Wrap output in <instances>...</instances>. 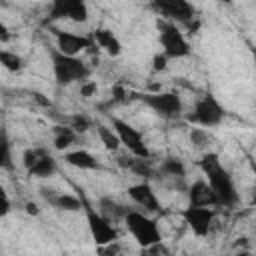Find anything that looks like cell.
<instances>
[{
    "label": "cell",
    "mask_w": 256,
    "mask_h": 256,
    "mask_svg": "<svg viewBox=\"0 0 256 256\" xmlns=\"http://www.w3.org/2000/svg\"><path fill=\"white\" fill-rule=\"evenodd\" d=\"M42 154H44L42 150H26V152H24V166H26V170H30Z\"/></svg>",
    "instance_id": "26"
},
{
    "label": "cell",
    "mask_w": 256,
    "mask_h": 256,
    "mask_svg": "<svg viewBox=\"0 0 256 256\" xmlns=\"http://www.w3.org/2000/svg\"><path fill=\"white\" fill-rule=\"evenodd\" d=\"M166 68V56L164 54H156L154 56V70H164Z\"/></svg>",
    "instance_id": "31"
},
{
    "label": "cell",
    "mask_w": 256,
    "mask_h": 256,
    "mask_svg": "<svg viewBox=\"0 0 256 256\" xmlns=\"http://www.w3.org/2000/svg\"><path fill=\"white\" fill-rule=\"evenodd\" d=\"M184 218H186V222L192 226V230H194L198 236H204V234H208V230H210L214 212H212L210 208L190 206V208L184 210Z\"/></svg>",
    "instance_id": "10"
},
{
    "label": "cell",
    "mask_w": 256,
    "mask_h": 256,
    "mask_svg": "<svg viewBox=\"0 0 256 256\" xmlns=\"http://www.w3.org/2000/svg\"><path fill=\"white\" fill-rule=\"evenodd\" d=\"M88 226H90V232H92V238L96 244H100V246L114 244L116 230H114V226H110V222L106 218H102V214L88 210Z\"/></svg>",
    "instance_id": "8"
},
{
    "label": "cell",
    "mask_w": 256,
    "mask_h": 256,
    "mask_svg": "<svg viewBox=\"0 0 256 256\" xmlns=\"http://www.w3.org/2000/svg\"><path fill=\"white\" fill-rule=\"evenodd\" d=\"M214 204H218V198L212 192V188L208 186V182H204V180L194 182L192 188H190V206L208 208V206H214Z\"/></svg>",
    "instance_id": "13"
},
{
    "label": "cell",
    "mask_w": 256,
    "mask_h": 256,
    "mask_svg": "<svg viewBox=\"0 0 256 256\" xmlns=\"http://www.w3.org/2000/svg\"><path fill=\"white\" fill-rule=\"evenodd\" d=\"M0 196H6V194H4V188H2V186H0Z\"/></svg>",
    "instance_id": "36"
},
{
    "label": "cell",
    "mask_w": 256,
    "mask_h": 256,
    "mask_svg": "<svg viewBox=\"0 0 256 256\" xmlns=\"http://www.w3.org/2000/svg\"><path fill=\"white\" fill-rule=\"evenodd\" d=\"M52 18H70L74 22H84L88 18V8L80 0H58L52 4Z\"/></svg>",
    "instance_id": "9"
},
{
    "label": "cell",
    "mask_w": 256,
    "mask_h": 256,
    "mask_svg": "<svg viewBox=\"0 0 256 256\" xmlns=\"http://www.w3.org/2000/svg\"><path fill=\"white\" fill-rule=\"evenodd\" d=\"M238 256H250V254H248V252H240Z\"/></svg>",
    "instance_id": "37"
},
{
    "label": "cell",
    "mask_w": 256,
    "mask_h": 256,
    "mask_svg": "<svg viewBox=\"0 0 256 256\" xmlns=\"http://www.w3.org/2000/svg\"><path fill=\"white\" fill-rule=\"evenodd\" d=\"M142 100H144L154 112H158V114L164 116V118H174V116H178L180 110H182V102H180V98H178L174 92L146 94V96H142Z\"/></svg>",
    "instance_id": "7"
},
{
    "label": "cell",
    "mask_w": 256,
    "mask_h": 256,
    "mask_svg": "<svg viewBox=\"0 0 256 256\" xmlns=\"http://www.w3.org/2000/svg\"><path fill=\"white\" fill-rule=\"evenodd\" d=\"M154 6L162 14H166L168 18H176V20H182V22L190 20L192 12H194L192 6L184 0H160V2H154Z\"/></svg>",
    "instance_id": "12"
},
{
    "label": "cell",
    "mask_w": 256,
    "mask_h": 256,
    "mask_svg": "<svg viewBox=\"0 0 256 256\" xmlns=\"http://www.w3.org/2000/svg\"><path fill=\"white\" fill-rule=\"evenodd\" d=\"M190 142H192L196 148H208L210 142H212V136H210L206 130H202V128H192V132H190Z\"/></svg>",
    "instance_id": "22"
},
{
    "label": "cell",
    "mask_w": 256,
    "mask_h": 256,
    "mask_svg": "<svg viewBox=\"0 0 256 256\" xmlns=\"http://www.w3.org/2000/svg\"><path fill=\"white\" fill-rule=\"evenodd\" d=\"M8 38V30H6V26L0 22V40H6Z\"/></svg>",
    "instance_id": "34"
},
{
    "label": "cell",
    "mask_w": 256,
    "mask_h": 256,
    "mask_svg": "<svg viewBox=\"0 0 256 256\" xmlns=\"http://www.w3.org/2000/svg\"><path fill=\"white\" fill-rule=\"evenodd\" d=\"M74 140H76V132H74L72 128L56 126V140H54V146H56L58 150H64V148L70 146Z\"/></svg>",
    "instance_id": "20"
},
{
    "label": "cell",
    "mask_w": 256,
    "mask_h": 256,
    "mask_svg": "<svg viewBox=\"0 0 256 256\" xmlns=\"http://www.w3.org/2000/svg\"><path fill=\"white\" fill-rule=\"evenodd\" d=\"M98 134H100V138H102V144H104L108 150H116V148L120 146V140H118L116 132H112V130H108V128H104V126H98Z\"/></svg>",
    "instance_id": "23"
},
{
    "label": "cell",
    "mask_w": 256,
    "mask_h": 256,
    "mask_svg": "<svg viewBox=\"0 0 256 256\" xmlns=\"http://www.w3.org/2000/svg\"><path fill=\"white\" fill-rule=\"evenodd\" d=\"M128 194L144 210H150V212H156L158 210V198H156V194L152 192V188L148 184H144V182L142 184H136V186H132L128 190Z\"/></svg>",
    "instance_id": "14"
},
{
    "label": "cell",
    "mask_w": 256,
    "mask_h": 256,
    "mask_svg": "<svg viewBox=\"0 0 256 256\" xmlns=\"http://www.w3.org/2000/svg\"><path fill=\"white\" fill-rule=\"evenodd\" d=\"M124 218H126L128 230L132 232V236L136 238L138 244L148 248V246L160 242V232H158V226L154 220H150L148 216H144L140 212H128Z\"/></svg>",
    "instance_id": "3"
},
{
    "label": "cell",
    "mask_w": 256,
    "mask_h": 256,
    "mask_svg": "<svg viewBox=\"0 0 256 256\" xmlns=\"http://www.w3.org/2000/svg\"><path fill=\"white\" fill-rule=\"evenodd\" d=\"M112 126H114V132H116L120 144H124L136 158H144V160L148 158V148L142 140V134L134 126H130L128 122L118 120V118H112Z\"/></svg>",
    "instance_id": "4"
},
{
    "label": "cell",
    "mask_w": 256,
    "mask_h": 256,
    "mask_svg": "<svg viewBox=\"0 0 256 256\" xmlns=\"http://www.w3.org/2000/svg\"><path fill=\"white\" fill-rule=\"evenodd\" d=\"M46 200L50 204H54L56 208H62V210H80V200L74 198V196H68V194H52V190H42Z\"/></svg>",
    "instance_id": "15"
},
{
    "label": "cell",
    "mask_w": 256,
    "mask_h": 256,
    "mask_svg": "<svg viewBox=\"0 0 256 256\" xmlns=\"http://www.w3.org/2000/svg\"><path fill=\"white\" fill-rule=\"evenodd\" d=\"M160 44L164 46V56L166 58H180L190 52V46L182 32L174 24H164L160 30Z\"/></svg>",
    "instance_id": "6"
},
{
    "label": "cell",
    "mask_w": 256,
    "mask_h": 256,
    "mask_svg": "<svg viewBox=\"0 0 256 256\" xmlns=\"http://www.w3.org/2000/svg\"><path fill=\"white\" fill-rule=\"evenodd\" d=\"M130 170H134L140 176H152V170H150V166H148V162L144 158H132Z\"/></svg>",
    "instance_id": "25"
},
{
    "label": "cell",
    "mask_w": 256,
    "mask_h": 256,
    "mask_svg": "<svg viewBox=\"0 0 256 256\" xmlns=\"http://www.w3.org/2000/svg\"><path fill=\"white\" fill-rule=\"evenodd\" d=\"M124 98V90L120 86H114V100H122Z\"/></svg>",
    "instance_id": "33"
},
{
    "label": "cell",
    "mask_w": 256,
    "mask_h": 256,
    "mask_svg": "<svg viewBox=\"0 0 256 256\" xmlns=\"http://www.w3.org/2000/svg\"><path fill=\"white\" fill-rule=\"evenodd\" d=\"M32 176H38V178H46V176H52L54 172H56V160L52 158V156H48V154H42L38 160H36V164L28 170Z\"/></svg>",
    "instance_id": "16"
},
{
    "label": "cell",
    "mask_w": 256,
    "mask_h": 256,
    "mask_svg": "<svg viewBox=\"0 0 256 256\" xmlns=\"http://www.w3.org/2000/svg\"><path fill=\"white\" fill-rule=\"evenodd\" d=\"M52 64H54V76L58 84H70L76 80H84L88 76V68L76 58L60 54L58 50L52 52Z\"/></svg>",
    "instance_id": "2"
},
{
    "label": "cell",
    "mask_w": 256,
    "mask_h": 256,
    "mask_svg": "<svg viewBox=\"0 0 256 256\" xmlns=\"http://www.w3.org/2000/svg\"><path fill=\"white\" fill-rule=\"evenodd\" d=\"M10 152H8V142L4 138V134L0 136V166H10Z\"/></svg>",
    "instance_id": "27"
},
{
    "label": "cell",
    "mask_w": 256,
    "mask_h": 256,
    "mask_svg": "<svg viewBox=\"0 0 256 256\" xmlns=\"http://www.w3.org/2000/svg\"><path fill=\"white\" fill-rule=\"evenodd\" d=\"M10 212V202L6 196H0V216H6Z\"/></svg>",
    "instance_id": "32"
},
{
    "label": "cell",
    "mask_w": 256,
    "mask_h": 256,
    "mask_svg": "<svg viewBox=\"0 0 256 256\" xmlns=\"http://www.w3.org/2000/svg\"><path fill=\"white\" fill-rule=\"evenodd\" d=\"M200 166H202L204 174L208 176V186L216 194L218 204L234 206L238 202V194H236V188H234V182H232L230 174L222 168L218 156L216 154H206L200 160Z\"/></svg>",
    "instance_id": "1"
},
{
    "label": "cell",
    "mask_w": 256,
    "mask_h": 256,
    "mask_svg": "<svg viewBox=\"0 0 256 256\" xmlns=\"http://www.w3.org/2000/svg\"><path fill=\"white\" fill-rule=\"evenodd\" d=\"M0 64H2L4 68L12 70V72H16V70L22 68V60H20V56L14 54V52H8V50H0Z\"/></svg>",
    "instance_id": "21"
},
{
    "label": "cell",
    "mask_w": 256,
    "mask_h": 256,
    "mask_svg": "<svg viewBox=\"0 0 256 256\" xmlns=\"http://www.w3.org/2000/svg\"><path fill=\"white\" fill-rule=\"evenodd\" d=\"M64 160L70 164V166H76V168H96V160L92 154L84 152V150H74V152H68L64 156Z\"/></svg>",
    "instance_id": "18"
},
{
    "label": "cell",
    "mask_w": 256,
    "mask_h": 256,
    "mask_svg": "<svg viewBox=\"0 0 256 256\" xmlns=\"http://www.w3.org/2000/svg\"><path fill=\"white\" fill-rule=\"evenodd\" d=\"M100 208H102V214H104L102 218H106L108 222H110V216H112V218H118V216H126V214H128V210H126L124 206L112 202L110 198H102V200H100Z\"/></svg>",
    "instance_id": "19"
},
{
    "label": "cell",
    "mask_w": 256,
    "mask_h": 256,
    "mask_svg": "<svg viewBox=\"0 0 256 256\" xmlns=\"http://www.w3.org/2000/svg\"><path fill=\"white\" fill-rule=\"evenodd\" d=\"M96 92V82H88V84H84V86H80V94L84 96V98H88V96H92Z\"/></svg>",
    "instance_id": "30"
},
{
    "label": "cell",
    "mask_w": 256,
    "mask_h": 256,
    "mask_svg": "<svg viewBox=\"0 0 256 256\" xmlns=\"http://www.w3.org/2000/svg\"><path fill=\"white\" fill-rule=\"evenodd\" d=\"M224 118V108L218 104V100L214 96H204L202 100L196 102L194 112L188 116L190 122L202 124V126H214Z\"/></svg>",
    "instance_id": "5"
},
{
    "label": "cell",
    "mask_w": 256,
    "mask_h": 256,
    "mask_svg": "<svg viewBox=\"0 0 256 256\" xmlns=\"http://www.w3.org/2000/svg\"><path fill=\"white\" fill-rule=\"evenodd\" d=\"M56 38H58V52L66 54V56H74L84 48L92 46V40L86 36H78L72 32H60L56 30Z\"/></svg>",
    "instance_id": "11"
},
{
    "label": "cell",
    "mask_w": 256,
    "mask_h": 256,
    "mask_svg": "<svg viewBox=\"0 0 256 256\" xmlns=\"http://www.w3.org/2000/svg\"><path fill=\"white\" fill-rule=\"evenodd\" d=\"M90 128V122L84 118V116H74L72 118V130L74 132H84Z\"/></svg>",
    "instance_id": "28"
},
{
    "label": "cell",
    "mask_w": 256,
    "mask_h": 256,
    "mask_svg": "<svg viewBox=\"0 0 256 256\" xmlns=\"http://www.w3.org/2000/svg\"><path fill=\"white\" fill-rule=\"evenodd\" d=\"M162 170L166 172V174H170V176H184V166H182V162L180 160H174V158H168L164 164H162Z\"/></svg>",
    "instance_id": "24"
},
{
    "label": "cell",
    "mask_w": 256,
    "mask_h": 256,
    "mask_svg": "<svg viewBox=\"0 0 256 256\" xmlns=\"http://www.w3.org/2000/svg\"><path fill=\"white\" fill-rule=\"evenodd\" d=\"M26 212H28V214H38V206H36V204H28V206H26Z\"/></svg>",
    "instance_id": "35"
},
{
    "label": "cell",
    "mask_w": 256,
    "mask_h": 256,
    "mask_svg": "<svg viewBox=\"0 0 256 256\" xmlns=\"http://www.w3.org/2000/svg\"><path fill=\"white\" fill-rule=\"evenodd\" d=\"M146 256H170V252L158 242V244H152L146 248Z\"/></svg>",
    "instance_id": "29"
},
{
    "label": "cell",
    "mask_w": 256,
    "mask_h": 256,
    "mask_svg": "<svg viewBox=\"0 0 256 256\" xmlns=\"http://www.w3.org/2000/svg\"><path fill=\"white\" fill-rule=\"evenodd\" d=\"M94 38H96V42H98L110 56L120 54V42L116 40V36H114L110 30H96Z\"/></svg>",
    "instance_id": "17"
}]
</instances>
